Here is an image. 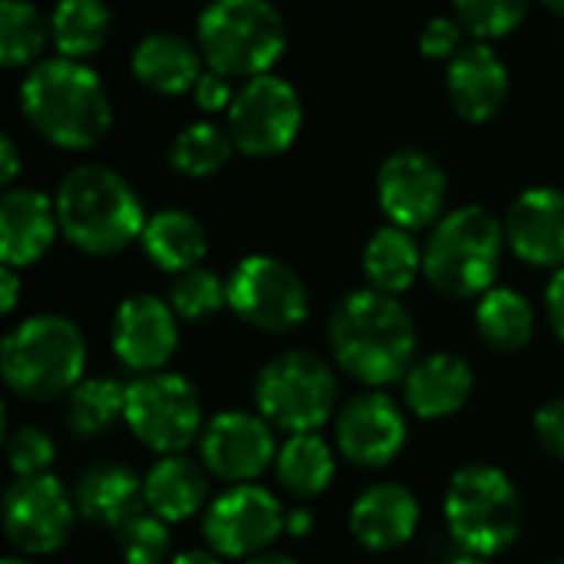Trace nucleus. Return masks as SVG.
Masks as SVG:
<instances>
[{"mask_svg": "<svg viewBox=\"0 0 564 564\" xmlns=\"http://www.w3.org/2000/svg\"><path fill=\"white\" fill-rule=\"evenodd\" d=\"M502 245H509L506 225L479 205H463L433 225L423 248V274L446 297H482L499 274Z\"/></svg>", "mask_w": 564, "mask_h": 564, "instance_id": "5", "label": "nucleus"}, {"mask_svg": "<svg viewBox=\"0 0 564 564\" xmlns=\"http://www.w3.org/2000/svg\"><path fill=\"white\" fill-rule=\"evenodd\" d=\"M63 238L86 254H119L142 238L145 212L132 185L106 165H76L56 188Z\"/></svg>", "mask_w": 564, "mask_h": 564, "instance_id": "3", "label": "nucleus"}, {"mask_svg": "<svg viewBox=\"0 0 564 564\" xmlns=\"http://www.w3.org/2000/svg\"><path fill=\"white\" fill-rule=\"evenodd\" d=\"M79 509L56 476L17 479L3 496V532L23 555H53L66 545Z\"/></svg>", "mask_w": 564, "mask_h": 564, "instance_id": "13", "label": "nucleus"}, {"mask_svg": "<svg viewBox=\"0 0 564 564\" xmlns=\"http://www.w3.org/2000/svg\"><path fill=\"white\" fill-rule=\"evenodd\" d=\"M20 301V278H17V268H0V311L3 314H13Z\"/></svg>", "mask_w": 564, "mask_h": 564, "instance_id": "42", "label": "nucleus"}, {"mask_svg": "<svg viewBox=\"0 0 564 564\" xmlns=\"http://www.w3.org/2000/svg\"><path fill=\"white\" fill-rule=\"evenodd\" d=\"M46 23L26 0H3L0 3V63L7 69L33 66L46 50Z\"/></svg>", "mask_w": 564, "mask_h": 564, "instance_id": "33", "label": "nucleus"}, {"mask_svg": "<svg viewBox=\"0 0 564 564\" xmlns=\"http://www.w3.org/2000/svg\"><path fill=\"white\" fill-rule=\"evenodd\" d=\"M446 192L449 182L443 165L420 149L393 152L377 172V202L387 221L406 231L436 225L446 208Z\"/></svg>", "mask_w": 564, "mask_h": 564, "instance_id": "14", "label": "nucleus"}, {"mask_svg": "<svg viewBox=\"0 0 564 564\" xmlns=\"http://www.w3.org/2000/svg\"><path fill=\"white\" fill-rule=\"evenodd\" d=\"M327 337L344 373L370 390L403 380L416 354L410 311L393 294L373 288L354 291L334 307Z\"/></svg>", "mask_w": 564, "mask_h": 564, "instance_id": "1", "label": "nucleus"}, {"mask_svg": "<svg viewBox=\"0 0 564 564\" xmlns=\"http://www.w3.org/2000/svg\"><path fill=\"white\" fill-rule=\"evenodd\" d=\"M126 426L162 456H178L202 436V397L182 373H142L126 390Z\"/></svg>", "mask_w": 564, "mask_h": 564, "instance_id": "9", "label": "nucleus"}, {"mask_svg": "<svg viewBox=\"0 0 564 564\" xmlns=\"http://www.w3.org/2000/svg\"><path fill=\"white\" fill-rule=\"evenodd\" d=\"M258 413L284 433H317L337 406V377L334 370L307 354L288 350L268 360L254 383Z\"/></svg>", "mask_w": 564, "mask_h": 564, "instance_id": "8", "label": "nucleus"}, {"mask_svg": "<svg viewBox=\"0 0 564 564\" xmlns=\"http://www.w3.org/2000/svg\"><path fill=\"white\" fill-rule=\"evenodd\" d=\"M198 50L208 69L231 79L271 73L288 46V26L268 0H212L198 17Z\"/></svg>", "mask_w": 564, "mask_h": 564, "instance_id": "6", "label": "nucleus"}, {"mask_svg": "<svg viewBox=\"0 0 564 564\" xmlns=\"http://www.w3.org/2000/svg\"><path fill=\"white\" fill-rule=\"evenodd\" d=\"M420 525V502L400 482H380L360 492L350 509V532L367 552H393L413 539Z\"/></svg>", "mask_w": 564, "mask_h": 564, "instance_id": "21", "label": "nucleus"}, {"mask_svg": "<svg viewBox=\"0 0 564 564\" xmlns=\"http://www.w3.org/2000/svg\"><path fill=\"white\" fill-rule=\"evenodd\" d=\"M53 459H56V446H53V440L40 426H20L7 440V463H10L17 479L46 476Z\"/></svg>", "mask_w": 564, "mask_h": 564, "instance_id": "37", "label": "nucleus"}, {"mask_svg": "<svg viewBox=\"0 0 564 564\" xmlns=\"http://www.w3.org/2000/svg\"><path fill=\"white\" fill-rule=\"evenodd\" d=\"M529 0H453L456 20L479 40L509 36L525 20Z\"/></svg>", "mask_w": 564, "mask_h": 564, "instance_id": "35", "label": "nucleus"}, {"mask_svg": "<svg viewBox=\"0 0 564 564\" xmlns=\"http://www.w3.org/2000/svg\"><path fill=\"white\" fill-rule=\"evenodd\" d=\"M288 509L278 502L274 492L264 486L245 482L221 492L205 509V542L221 558H254L264 555L268 545H274L284 535Z\"/></svg>", "mask_w": 564, "mask_h": 564, "instance_id": "12", "label": "nucleus"}, {"mask_svg": "<svg viewBox=\"0 0 564 564\" xmlns=\"http://www.w3.org/2000/svg\"><path fill=\"white\" fill-rule=\"evenodd\" d=\"M476 327L482 340L502 354L522 350L535 334V314L516 288H489L476 304Z\"/></svg>", "mask_w": 564, "mask_h": 564, "instance_id": "29", "label": "nucleus"}, {"mask_svg": "<svg viewBox=\"0 0 564 564\" xmlns=\"http://www.w3.org/2000/svg\"><path fill=\"white\" fill-rule=\"evenodd\" d=\"M86 340L63 314H36L0 344L3 383L23 400H56L83 383Z\"/></svg>", "mask_w": 564, "mask_h": 564, "instance_id": "4", "label": "nucleus"}, {"mask_svg": "<svg viewBox=\"0 0 564 564\" xmlns=\"http://www.w3.org/2000/svg\"><path fill=\"white\" fill-rule=\"evenodd\" d=\"M228 307L264 334H288L307 321L311 297L301 274L271 254H248L228 278Z\"/></svg>", "mask_w": 564, "mask_h": 564, "instance_id": "11", "label": "nucleus"}, {"mask_svg": "<svg viewBox=\"0 0 564 564\" xmlns=\"http://www.w3.org/2000/svg\"><path fill=\"white\" fill-rule=\"evenodd\" d=\"M192 93H195V102L205 112H221V109L228 112V106H231V99H235L238 89L231 86V76H225L218 69H205Z\"/></svg>", "mask_w": 564, "mask_h": 564, "instance_id": "39", "label": "nucleus"}, {"mask_svg": "<svg viewBox=\"0 0 564 564\" xmlns=\"http://www.w3.org/2000/svg\"><path fill=\"white\" fill-rule=\"evenodd\" d=\"M535 436L552 456L564 459V400H552L535 413Z\"/></svg>", "mask_w": 564, "mask_h": 564, "instance_id": "40", "label": "nucleus"}, {"mask_svg": "<svg viewBox=\"0 0 564 564\" xmlns=\"http://www.w3.org/2000/svg\"><path fill=\"white\" fill-rule=\"evenodd\" d=\"M555 564H564V562H555Z\"/></svg>", "mask_w": 564, "mask_h": 564, "instance_id": "50", "label": "nucleus"}, {"mask_svg": "<svg viewBox=\"0 0 564 564\" xmlns=\"http://www.w3.org/2000/svg\"><path fill=\"white\" fill-rule=\"evenodd\" d=\"M0 162H3V185H13L17 175H20V152H17V142L10 135H3L0 142Z\"/></svg>", "mask_w": 564, "mask_h": 564, "instance_id": "44", "label": "nucleus"}, {"mask_svg": "<svg viewBox=\"0 0 564 564\" xmlns=\"http://www.w3.org/2000/svg\"><path fill=\"white\" fill-rule=\"evenodd\" d=\"M446 525L456 545L479 558H496L522 532V496L516 482L486 463L463 466L446 489Z\"/></svg>", "mask_w": 564, "mask_h": 564, "instance_id": "7", "label": "nucleus"}, {"mask_svg": "<svg viewBox=\"0 0 564 564\" xmlns=\"http://www.w3.org/2000/svg\"><path fill=\"white\" fill-rule=\"evenodd\" d=\"M304 126V106L297 89L274 76L245 79L228 106V135L235 152L248 159H271L294 145Z\"/></svg>", "mask_w": 564, "mask_h": 564, "instance_id": "10", "label": "nucleus"}, {"mask_svg": "<svg viewBox=\"0 0 564 564\" xmlns=\"http://www.w3.org/2000/svg\"><path fill=\"white\" fill-rule=\"evenodd\" d=\"M406 446V416L380 390L354 397L337 416V449L347 463L380 469Z\"/></svg>", "mask_w": 564, "mask_h": 564, "instance_id": "17", "label": "nucleus"}, {"mask_svg": "<svg viewBox=\"0 0 564 564\" xmlns=\"http://www.w3.org/2000/svg\"><path fill=\"white\" fill-rule=\"evenodd\" d=\"M119 555L126 564H165L169 558V522H162L152 512L132 516L126 525L116 529Z\"/></svg>", "mask_w": 564, "mask_h": 564, "instance_id": "36", "label": "nucleus"}, {"mask_svg": "<svg viewBox=\"0 0 564 564\" xmlns=\"http://www.w3.org/2000/svg\"><path fill=\"white\" fill-rule=\"evenodd\" d=\"M449 564H489V558H479V555H469V552H463L459 558H453Z\"/></svg>", "mask_w": 564, "mask_h": 564, "instance_id": "47", "label": "nucleus"}, {"mask_svg": "<svg viewBox=\"0 0 564 564\" xmlns=\"http://www.w3.org/2000/svg\"><path fill=\"white\" fill-rule=\"evenodd\" d=\"M198 446L205 469L235 486L254 482L278 459L274 426L261 413L245 410H225L212 416L198 436Z\"/></svg>", "mask_w": 564, "mask_h": 564, "instance_id": "15", "label": "nucleus"}, {"mask_svg": "<svg viewBox=\"0 0 564 564\" xmlns=\"http://www.w3.org/2000/svg\"><path fill=\"white\" fill-rule=\"evenodd\" d=\"M53 43L66 59H89L109 36V7L102 0H59L50 20Z\"/></svg>", "mask_w": 564, "mask_h": 564, "instance_id": "30", "label": "nucleus"}, {"mask_svg": "<svg viewBox=\"0 0 564 564\" xmlns=\"http://www.w3.org/2000/svg\"><path fill=\"white\" fill-rule=\"evenodd\" d=\"M0 564H33V562H26V558H3Z\"/></svg>", "mask_w": 564, "mask_h": 564, "instance_id": "49", "label": "nucleus"}, {"mask_svg": "<svg viewBox=\"0 0 564 564\" xmlns=\"http://www.w3.org/2000/svg\"><path fill=\"white\" fill-rule=\"evenodd\" d=\"M172 564H221V555H215V552H185Z\"/></svg>", "mask_w": 564, "mask_h": 564, "instance_id": "45", "label": "nucleus"}, {"mask_svg": "<svg viewBox=\"0 0 564 564\" xmlns=\"http://www.w3.org/2000/svg\"><path fill=\"white\" fill-rule=\"evenodd\" d=\"M169 304L178 314V321H205L221 307H228V281H221L215 271L198 264L175 278Z\"/></svg>", "mask_w": 564, "mask_h": 564, "instance_id": "34", "label": "nucleus"}, {"mask_svg": "<svg viewBox=\"0 0 564 564\" xmlns=\"http://www.w3.org/2000/svg\"><path fill=\"white\" fill-rule=\"evenodd\" d=\"M231 152H235V142H231L228 129H221L215 122H192L175 135V142L169 149V162L178 175L208 178L231 159Z\"/></svg>", "mask_w": 564, "mask_h": 564, "instance_id": "32", "label": "nucleus"}, {"mask_svg": "<svg viewBox=\"0 0 564 564\" xmlns=\"http://www.w3.org/2000/svg\"><path fill=\"white\" fill-rule=\"evenodd\" d=\"M284 532H288L291 539H307V535L314 532V512L304 509V506L291 509V512H288V522H284Z\"/></svg>", "mask_w": 564, "mask_h": 564, "instance_id": "43", "label": "nucleus"}, {"mask_svg": "<svg viewBox=\"0 0 564 564\" xmlns=\"http://www.w3.org/2000/svg\"><path fill=\"white\" fill-rule=\"evenodd\" d=\"M59 231L56 202L36 188H7L0 198V261L7 268L36 264Z\"/></svg>", "mask_w": 564, "mask_h": 564, "instance_id": "19", "label": "nucleus"}, {"mask_svg": "<svg viewBox=\"0 0 564 564\" xmlns=\"http://www.w3.org/2000/svg\"><path fill=\"white\" fill-rule=\"evenodd\" d=\"M178 347V314L155 294H132L112 317V354L132 373H159Z\"/></svg>", "mask_w": 564, "mask_h": 564, "instance_id": "16", "label": "nucleus"}, {"mask_svg": "<svg viewBox=\"0 0 564 564\" xmlns=\"http://www.w3.org/2000/svg\"><path fill=\"white\" fill-rule=\"evenodd\" d=\"M545 307H549V317H552L555 334L564 340V268H558V271H555V278L549 281Z\"/></svg>", "mask_w": 564, "mask_h": 564, "instance_id": "41", "label": "nucleus"}, {"mask_svg": "<svg viewBox=\"0 0 564 564\" xmlns=\"http://www.w3.org/2000/svg\"><path fill=\"white\" fill-rule=\"evenodd\" d=\"M126 390L112 377H93L66 393V426L76 440L102 436L116 420H126Z\"/></svg>", "mask_w": 564, "mask_h": 564, "instance_id": "31", "label": "nucleus"}, {"mask_svg": "<svg viewBox=\"0 0 564 564\" xmlns=\"http://www.w3.org/2000/svg\"><path fill=\"white\" fill-rule=\"evenodd\" d=\"M423 271V251L413 238V231L400 225H383L370 235L364 248V274L373 291L400 297L416 284Z\"/></svg>", "mask_w": 564, "mask_h": 564, "instance_id": "27", "label": "nucleus"}, {"mask_svg": "<svg viewBox=\"0 0 564 564\" xmlns=\"http://www.w3.org/2000/svg\"><path fill=\"white\" fill-rule=\"evenodd\" d=\"M278 479L297 499H314L327 492L337 473L334 449L317 433H294L278 446Z\"/></svg>", "mask_w": 564, "mask_h": 564, "instance_id": "28", "label": "nucleus"}, {"mask_svg": "<svg viewBox=\"0 0 564 564\" xmlns=\"http://www.w3.org/2000/svg\"><path fill=\"white\" fill-rule=\"evenodd\" d=\"M26 122L53 145L86 152L99 145L112 126V102L102 79L83 59H43L20 86Z\"/></svg>", "mask_w": 564, "mask_h": 564, "instance_id": "2", "label": "nucleus"}, {"mask_svg": "<svg viewBox=\"0 0 564 564\" xmlns=\"http://www.w3.org/2000/svg\"><path fill=\"white\" fill-rule=\"evenodd\" d=\"M542 3H545L549 10H555L558 17H564V0H542Z\"/></svg>", "mask_w": 564, "mask_h": 564, "instance_id": "48", "label": "nucleus"}, {"mask_svg": "<svg viewBox=\"0 0 564 564\" xmlns=\"http://www.w3.org/2000/svg\"><path fill=\"white\" fill-rule=\"evenodd\" d=\"M473 387H476V373L456 354H433L413 364L410 373L403 377L406 406L420 420H446L459 413L469 403Z\"/></svg>", "mask_w": 564, "mask_h": 564, "instance_id": "22", "label": "nucleus"}, {"mask_svg": "<svg viewBox=\"0 0 564 564\" xmlns=\"http://www.w3.org/2000/svg\"><path fill=\"white\" fill-rule=\"evenodd\" d=\"M463 23L456 17H433L420 33V50L430 59H453L463 50Z\"/></svg>", "mask_w": 564, "mask_h": 564, "instance_id": "38", "label": "nucleus"}, {"mask_svg": "<svg viewBox=\"0 0 564 564\" xmlns=\"http://www.w3.org/2000/svg\"><path fill=\"white\" fill-rule=\"evenodd\" d=\"M506 241L525 264L564 268V192L529 188L506 215Z\"/></svg>", "mask_w": 564, "mask_h": 564, "instance_id": "18", "label": "nucleus"}, {"mask_svg": "<svg viewBox=\"0 0 564 564\" xmlns=\"http://www.w3.org/2000/svg\"><path fill=\"white\" fill-rule=\"evenodd\" d=\"M76 509L86 522L102 529H119L145 506V479H139L122 463H99L89 466L76 489H73Z\"/></svg>", "mask_w": 564, "mask_h": 564, "instance_id": "23", "label": "nucleus"}, {"mask_svg": "<svg viewBox=\"0 0 564 564\" xmlns=\"http://www.w3.org/2000/svg\"><path fill=\"white\" fill-rule=\"evenodd\" d=\"M446 89L466 122H489L506 106L509 69L489 43H473L449 59Z\"/></svg>", "mask_w": 564, "mask_h": 564, "instance_id": "20", "label": "nucleus"}, {"mask_svg": "<svg viewBox=\"0 0 564 564\" xmlns=\"http://www.w3.org/2000/svg\"><path fill=\"white\" fill-rule=\"evenodd\" d=\"M202 63V50L175 33H149L132 50V76L159 96H182L195 89L205 73Z\"/></svg>", "mask_w": 564, "mask_h": 564, "instance_id": "24", "label": "nucleus"}, {"mask_svg": "<svg viewBox=\"0 0 564 564\" xmlns=\"http://www.w3.org/2000/svg\"><path fill=\"white\" fill-rule=\"evenodd\" d=\"M139 241H142V251L149 254V261L169 274H185V271L198 268L202 258L208 254L205 225L182 208H165V212L152 215L145 221Z\"/></svg>", "mask_w": 564, "mask_h": 564, "instance_id": "26", "label": "nucleus"}, {"mask_svg": "<svg viewBox=\"0 0 564 564\" xmlns=\"http://www.w3.org/2000/svg\"><path fill=\"white\" fill-rule=\"evenodd\" d=\"M245 564H297V562H294V558H288V555H278V552H264V555L248 558Z\"/></svg>", "mask_w": 564, "mask_h": 564, "instance_id": "46", "label": "nucleus"}, {"mask_svg": "<svg viewBox=\"0 0 564 564\" xmlns=\"http://www.w3.org/2000/svg\"><path fill=\"white\" fill-rule=\"evenodd\" d=\"M208 502V476L192 459L165 456L145 473V509L162 522H185Z\"/></svg>", "mask_w": 564, "mask_h": 564, "instance_id": "25", "label": "nucleus"}]
</instances>
